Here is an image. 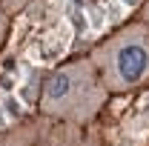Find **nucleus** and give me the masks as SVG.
I'll list each match as a JSON object with an SVG mask.
<instances>
[{
    "instance_id": "1",
    "label": "nucleus",
    "mask_w": 149,
    "mask_h": 146,
    "mask_svg": "<svg viewBox=\"0 0 149 146\" xmlns=\"http://www.w3.org/2000/svg\"><path fill=\"white\" fill-rule=\"evenodd\" d=\"M106 100H109V89L103 86L89 55L57 63L52 72H46L37 92V109L43 117L74 123V126L92 123L106 106Z\"/></svg>"
},
{
    "instance_id": "2",
    "label": "nucleus",
    "mask_w": 149,
    "mask_h": 146,
    "mask_svg": "<svg viewBox=\"0 0 149 146\" xmlns=\"http://www.w3.org/2000/svg\"><path fill=\"white\" fill-rule=\"evenodd\" d=\"M89 57L109 95H129L149 86V23L143 17L123 23L103 37Z\"/></svg>"
}]
</instances>
